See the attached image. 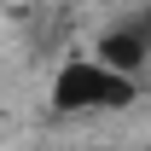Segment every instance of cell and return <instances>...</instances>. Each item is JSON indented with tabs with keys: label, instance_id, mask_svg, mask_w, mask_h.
Returning a JSON list of instances; mask_svg holds the SVG:
<instances>
[{
	"label": "cell",
	"instance_id": "1",
	"mask_svg": "<svg viewBox=\"0 0 151 151\" xmlns=\"http://www.w3.org/2000/svg\"><path fill=\"white\" fill-rule=\"evenodd\" d=\"M134 81L105 70L99 58H70L52 81V111H105V105H128Z\"/></svg>",
	"mask_w": 151,
	"mask_h": 151
},
{
	"label": "cell",
	"instance_id": "2",
	"mask_svg": "<svg viewBox=\"0 0 151 151\" xmlns=\"http://www.w3.org/2000/svg\"><path fill=\"white\" fill-rule=\"evenodd\" d=\"M145 52H151V41L139 35V29H122V35H105V41H99V64L116 70V76H134L139 64H145Z\"/></svg>",
	"mask_w": 151,
	"mask_h": 151
}]
</instances>
